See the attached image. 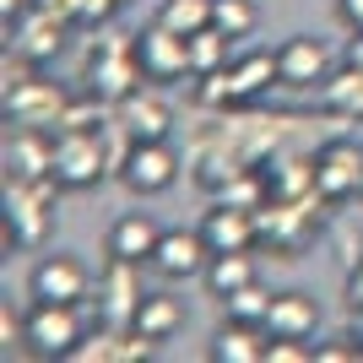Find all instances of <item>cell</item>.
Masks as SVG:
<instances>
[{"mask_svg": "<svg viewBox=\"0 0 363 363\" xmlns=\"http://www.w3.org/2000/svg\"><path fill=\"white\" fill-rule=\"evenodd\" d=\"M266 87H282L277 55L250 49V55H233L223 71L196 76V104H206V108H244V104H255Z\"/></svg>", "mask_w": 363, "mask_h": 363, "instance_id": "obj_1", "label": "cell"}, {"mask_svg": "<svg viewBox=\"0 0 363 363\" xmlns=\"http://www.w3.org/2000/svg\"><path fill=\"white\" fill-rule=\"evenodd\" d=\"M108 168H120V157H108L104 125H76V130L55 136V179H60V190H92V184H104Z\"/></svg>", "mask_w": 363, "mask_h": 363, "instance_id": "obj_2", "label": "cell"}, {"mask_svg": "<svg viewBox=\"0 0 363 363\" xmlns=\"http://www.w3.org/2000/svg\"><path fill=\"white\" fill-rule=\"evenodd\" d=\"M60 179H6V250H33L49 233V201Z\"/></svg>", "mask_w": 363, "mask_h": 363, "instance_id": "obj_3", "label": "cell"}, {"mask_svg": "<svg viewBox=\"0 0 363 363\" xmlns=\"http://www.w3.org/2000/svg\"><path fill=\"white\" fill-rule=\"evenodd\" d=\"M315 196L320 206H342L363 196V147L352 136H331L315 147Z\"/></svg>", "mask_w": 363, "mask_h": 363, "instance_id": "obj_4", "label": "cell"}, {"mask_svg": "<svg viewBox=\"0 0 363 363\" xmlns=\"http://www.w3.org/2000/svg\"><path fill=\"white\" fill-rule=\"evenodd\" d=\"M82 336H87L82 331V303H38L33 298L28 320H22V342L38 358H71Z\"/></svg>", "mask_w": 363, "mask_h": 363, "instance_id": "obj_5", "label": "cell"}, {"mask_svg": "<svg viewBox=\"0 0 363 363\" xmlns=\"http://www.w3.org/2000/svg\"><path fill=\"white\" fill-rule=\"evenodd\" d=\"M179 152L168 147V141H130L120 152V184L130 196H163L179 184Z\"/></svg>", "mask_w": 363, "mask_h": 363, "instance_id": "obj_6", "label": "cell"}, {"mask_svg": "<svg viewBox=\"0 0 363 363\" xmlns=\"http://www.w3.org/2000/svg\"><path fill=\"white\" fill-rule=\"evenodd\" d=\"M114 125L130 141H168L174 130V104L163 98V82H141L136 92H125L114 104Z\"/></svg>", "mask_w": 363, "mask_h": 363, "instance_id": "obj_7", "label": "cell"}, {"mask_svg": "<svg viewBox=\"0 0 363 363\" xmlns=\"http://www.w3.org/2000/svg\"><path fill=\"white\" fill-rule=\"evenodd\" d=\"M136 60H141V76L147 82H179V76H190V38L184 33H174L168 22H152V28L136 33Z\"/></svg>", "mask_w": 363, "mask_h": 363, "instance_id": "obj_8", "label": "cell"}, {"mask_svg": "<svg viewBox=\"0 0 363 363\" xmlns=\"http://www.w3.org/2000/svg\"><path fill=\"white\" fill-rule=\"evenodd\" d=\"M277 76L288 92H320L331 82V49L320 44L315 33H298L277 49Z\"/></svg>", "mask_w": 363, "mask_h": 363, "instance_id": "obj_9", "label": "cell"}, {"mask_svg": "<svg viewBox=\"0 0 363 363\" xmlns=\"http://www.w3.org/2000/svg\"><path fill=\"white\" fill-rule=\"evenodd\" d=\"M28 293L38 303H87L92 293V272L76 255H44L28 277Z\"/></svg>", "mask_w": 363, "mask_h": 363, "instance_id": "obj_10", "label": "cell"}, {"mask_svg": "<svg viewBox=\"0 0 363 363\" xmlns=\"http://www.w3.org/2000/svg\"><path fill=\"white\" fill-rule=\"evenodd\" d=\"M206 260H212V244L201 239V228H163L152 272L168 277V282H190V277L206 272Z\"/></svg>", "mask_w": 363, "mask_h": 363, "instance_id": "obj_11", "label": "cell"}, {"mask_svg": "<svg viewBox=\"0 0 363 363\" xmlns=\"http://www.w3.org/2000/svg\"><path fill=\"white\" fill-rule=\"evenodd\" d=\"M6 28H11V49H16V55H28L33 65H44L49 55H60L65 28H71V22H65V16H55L49 6H38V0H33L28 11L11 16Z\"/></svg>", "mask_w": 363, "mask_h": 363, "instance_id": "obj_12", "label": "cell"}, {"mask_svg": "<svg viewBox=\"0 0 363 363\" xmlns=\"http://www.w3.org/2000/svg\"><path fill=\"white\" fill-rule=\"evenodd\" d=\"M65 104H71V98H65L55 82H44V76H28V82H16V87L6 92V114H11L16 125H44V130L49 125L60 130Z\"/></svg>", "mask_w": 363, "mask_h": 363, "instance_id": "obj_13", "label": "cell"}, {"mask_svg": "<svg viewBox=\"0 0 363 363\" xmlns=\"http://www.w3.org/2000/svg\"><path fill=\"white\" fill-rule=\"evenodd\" d=\"M6 179H55V136L44 125H16L6 141Z\"/></svg>", "mask_w": 363, "mask_h": 363, "instance_id": "obj_14", "label": "cell"}, {"mask_svg": "<svg viewBox=\"0 0 363 363\" xmlns=\"http://www.w3.org/2000/svg\"><path fill=\"white\" fill-rule=\"evenodd\" d=\"M157 239H163V228H157V217L152 212H125L114 217V228H108V260H130V266H152V255H157Z\"/></svg>", "mask_w": 363, "mask_h": 363, "instance_id": "obj_15", "label": "cell"}, {"mask_svg": "<svg viewBox=\"0 0 363 363\" xmlns=\"http://www.w3.org/2000/svg\"><path fill=\"white\" fill-rule=\"evenodd\" d=\"M201 239L212 244V255H223V250H255L260 244V217L250 212V206L217 201L212 212L201 217Z\"/></svg>", "mask_w": 363, "mask_h": 363, "instance_id": "obj_16", "label": "cell"}, {"mask_svg": "<svg viewBox=\"0 0 363 363\" xmlns=\"http://www.w3.org/2000/svg\"><path fill=\"white\" fill-rule=\"evenodd\" d=\"M98 298H104V309H98V315H104L108 325H130V320H136V303H141L136 266H130V260H108L104 282H98Z\"/></svg>", "mask_w": 363, "mask_h": 363, "instance_id": "obj_17", "label": "cell"}, {"mask_svg": "<svg viewBox=\"0 0 363 363\" xmlns=\"http://www.w3.org/2000/svg\"><path fill=\"white\" fill-rule=\"evenodd\" d=\"M266 331L272 336H309L320 331V303L309 293L288 288V293H272V309H266Z\"/></svg>", "mask_w": 363, "mask_h": 363, "instance_id": "obj_18", "label": "cell"}, {"mask_svg": "<svg viewBox=\"0 0 363 363\" xmlns=\"http://www.w3.org/2000/svg\"><path fill=\"white\" fill-rule=\"evenodd\" d=\"M266 347H272V331L255 325V320H223V331L212 342L217 363H266Z\"/></svg>", "mask_w": 363, "mask_h": 363, "instance_id": "obj_19", "label": "cell"}, {"mask_svg": "<svg viewBox=\"0 0 363 363\" xmlns=\"http://www.w3.org/2000/svg\"><path fill=\"white\" fill-rule=\"evenodd\" d=\"M201 282H206V293L212 298H228V293L250 288V282H260V266L250 250H223V255L206 260V272H201Z\"/></svg>", "mask_w": 363, "mask_h": 363, "instance_id": "obj_20", "label": "cell"}, {"mask_svg": "<svg viewBox=\"0 0 363 363\" xmlns=\"http://www.w3.org/2000/svg\"><path fill=\"white\" fill-rule=\"evenodd\" d=\"M130 325H136L141 336H152V342H168V336L184 331V303L174 298V293H141Z\"/></svg>", "mask_w": 363, "mask_h": 363, "instance_id": "obj_21", "label": "cell"}, {"mask_svg": "<svg viewBox=\"0 0 363 363\" xmlns=\"http://www.w3.org/2000/svg\"><path fill=\"white\" fill-rule=\"evenodd\" d=\"M233 44L239 38H228L223 28H201V33H190V76H212V71H223L228 60H233Z\"/></svg>", "mask_w": 363, "mask_h": 363, "instance_id": "obj_22", "label": "cell"}, {"mask_svg": "<svg viewBox=\"0 0 363 363\" xmlns=\"http://www.w3.org/2000/svg\"><path fill=\"white\" fill-rule=\"evenodd\" d=\"M320 104L331 108V114L363 120V71H358V65H342V71H331V82L320 87Z\"/></svg>", "mask_w": 363, "mask_h": 363, "instance_id": "obj_23", "label": "cell"}, {"mask_svg": "<svg viewBox=\"0 0 363 363\" xmlns=\"http://www.w3.org/2000/svg\"><path fill=\"white\" fill-rule=\"evenodd\" d=\"M212 6L217 0H157V22H168L174 33H201V28H212Z\"/></svg>", "mask_w": 363, "mask_h": 363, "instance_id": "obj_24", "label": "cell"}, {"mask_svg": "<svg viewBox=\"0 0 363 363\" xmlns=\"http://www.w3.org/2000/svg\"><path fill=\"white\" fill-rule=\"evenodd\" d=\"M212 22L228 33V38H250V33L260 28V6H255V0H217Z\"/></svg>", "mask_w": 363, "mask_h": 363, "instance_id": "obj_25", "label": "cell"}, {"mask_svg": "<svg viewBox=\"0 0 363 363\" xmlns=\"http://www.w3.org/2000/svg\"><path fill=\"white\" fill-rule=\"evenodd\" d=\"M223 309H228V320H255V325H266V309H272V293L260 288V282H250V288L228 293V298H223Z\"/></svg>", "mask_w": 363, "mask_h": 363, "instance_id": "obj_26", "label": "cell"}, {"mask_svg": "<svg viewBox=\"0 0 363 363\" xmlns=\"http://www.w3.org/2000/svg\"><path fill=\"white\" fill-rule=\"evenodd\" d=\"M266 363H315V342H303V336H272Z\"/></svg>", "mask_w": 363, "mask_h": 363, "instance_id": "obj_27", "label": "cell"}, {"mask_svg": "<svg viewBox=\"0 0 363 363\" xmlns=\"http://www.w3.org/2000/svg\"><path fill=\"white\" fill-rule=\"evenodd\" d=\"M315 363H363V342L352 331L336 342H315Z\"/></svg>", "mask_w": 363, "mask_h": 363, "instance_id": "obj_28", "label": "cell"}, {"mask_svg": "<svg viewBox=\"0 0 363 363\" xmlns=\"http://www.w3.org/2000/svg\"><path fill=\"white\" fill-rule=\"evenodd\" d=\"M342 298H347V309H358L363 303V255L347 266V282H342Z\"/></svg>", "mask_w": 363, "mask_h": 363, "instance_id": "obj_29", "label": "cell"}, {"mask_svg": "<svg viewBox=\"0 0 363 363\" xmlns=\"http://www.w3.org/2000/svg\"><path fill=\"white\" fill-rule=\"evenodd\" d=\"M16 342H22V320H16L11 309H0V352L11 358V347H16Z\"/></svg>", "mask_w": 363, "mask_h": 363, "instance_id": "obj_30", "label": "cell"}, {"mask_svg": "<svg viewBox=\"0 0 363 363\" xmlns=\"http://www.w3.org/2000/svg\"><path fill=\"white\" fill-rule=\"evenodd\" d=\"M336 22L347 33H363V0H336Z\"/></svg>", "mask_w": 363, "mask_h": 363, "instance_id": "obj_31", "label": "cell"}, {"mask_svg": "<svg viewBox=\"0 0 363 363\" xmlns=\"http://www.w3.org/2000/svg\"><path fill=\"white\" fill-rule=\"evenodd\" d=\"M347 65H358V71H363V33H352V38H347Z\"/></svg>", "mask_w": 363, "mask_h": 363, "instance_id": "obj_32", "label": "cell"}, {"mask_svg": "<svg viewBox=\"0 0 363 363\" xmlns=\"http://www.w3.org/2000/svg\"><path fill=\"white\" fill-rule=\"evenodd\" d=\"M352 336H358V342H363V303H358V309H352Z\"/></svg>", "mask_w": 363, "mask_h": 363, "instance_id": "obj_33", "label": "cell"}, {"mask_svg": "<svg viewBox=\"0 0 363 363\" xmlns=\"http://www.w3.org/2000/svg\"><path fill=\"white\" fill-rule=\"evenodd\" d=\"M120 6H130V0H120Z\"/></svg>", "mask_w": 363, "mask_h": 363, "instance_id": "obj_34", "label": "cell"}]
</instances>
